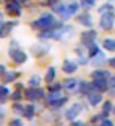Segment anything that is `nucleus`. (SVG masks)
<instances>
[{"instance_id":"1","label":"nucleus","mask_w":115,"mask_h":126,"mask_svg":"<svg viewBox=\"0 0 115 126\" xmlns=\"http://www.w3.org/2000/svg\"><path fill=\"white\" fill-rule=\"evenodd\" d=\"M56 22H57V20H56L53 13H42L37 20H34V21L30 24V26L36 30L41 32V30H46V29L53 28L56 25Z\"/></svg>"},{"instance_id":"2","label":"nucleus","mask_w":115,"mask_h":126,"mask_svg":"<svg viewBox=\"0 0 115 126\" xmlns=\"http://www.w3.org/2000/svg\"><path fill=\"white\" fill-rule=\"evenodd\" d=\"M9 57L16 64H23L28 61L27 53L17 46L16 41H12V46H9Z\"/></svg>"},{"instance_id":"3","label":"nucleus","mask_w":115,"mask_h":126,"mask_svg":"<svg viewBox=\"0 0 115 126\" xmlns=\"http://www.w3.org/2000/svg\"><path fill=\"white\" fill-rule=\"evenodd\" d=\"M25 98L28 101H37L41 97H45V91L44 88H40V87H29L28 89H25Z\"/></svg>"},{"instance_id":"4","label":"nucleus","mask_w":115,"mask_h":126,"mask_svg":"<svg viewBox=\"0 0 115 126\" xmlns=\"http://www.w3.org/2000/svg\"><path fill=\"white\" fill-rule=\"evenodd\" d=\"M115 24V13L114 12H105L99 20V26L105 30H111Z\"/></svg>"},{"instance_id":"5","label":"nucleus","mask_w":115,"mask_h":126,"mask_svg":"<svg viewBox=\"0 0 115 126\" xmlns=\"http://www.w3.org/2000/svg\"><path fill=\"white\" fill-rule=\"evenodd\" d=\"M5 13L9 16H21L23 13V8L19 0H9L5 1Z\"/></svg>"},{"instance_id":"6","label":"nucleus","mask_w":115,"mask_h":126,"mask_svg":"<svg viewBox=\"0 0 115 126\" xmlns=\"http://www.w3.org/2000/svg\"><path fill=\"white\" fill-rule=\"evenodd\" d=\"M19 21L12 20V21H1L0 22V38H5L9 35V33L13 30L15 26H17Z\"/></svg>"},{"instance_id":"7","label":"nucleus","mask_w":115,"mask_h":126,"mask_svg":"<svg viewBox=\"0 0 115 126\" xmlns=\"http://www.w3.org/2000/svg\"><path fill=\"white\" fill-rule=\"evenodd\" d=\"M81 110H82V104H81V102H75V104H73V106L67 109L66 113H65L66 120L74 121L75 118H77V116L79 114V112H81Z\"/></svg>"},{"instance_id":"8","label":"nucleus","mask_w":115,"mask_h":126,"mask_svg":"<svg viewBox=\"0 0 115 126\" xmlns=\"http://www.w3.org/2000/svg\"><path fill=\"white\" fill-rule=\"evenodd\" d=\"M97 32L95 30H85L82 32L81 34V39H82V43L86 46H89L90 43H93L95 39H97Z\"/></svg>"},{"instance_id":"9","label":"nucleus","mask_w":115,"mask_h":126,"mask_svg":"<svg viewBox=\"0 0 115 126\" xmlns=\"http://www.w3.org/2000/svg\"><path fill=\"white\" fill-rule=\"evenodd\" d=\"M77 21L81 24V25L86 26V28L93 26V17H91V15L89 13V12H83V13L78 15L77 16Z\"/></svg>"},{"instance_id":"10","label":"nucleus","mask_w":115,"mask_h":126,"mask_svg":"<svg viewBox=\"0 0 115 126\" xmlns=\"http://www.w3.org/2000/svg\"><path fill=\"white\" fill-rule=\"evenodd\" d=\"M109 85L110 84H109V81H107V79H97V78H94L93 83H91V87L95 88L97 91H101V92L109 89Z\"/></svg>"},{"instance_id":"11","label":"nucleus","mask_w":115,"mask_h":126,"mask_svg":"<svg viewBox=\"0 0 115 126\" xmlns=\"http://www.w3.org/2000/svg\"><path fill=\"white\" fill-rule=\"evenodd\" d=\"M78 68V63L71 61V59H65L63 61V64H62V71L66 74H73L74 71H77Z\"/></svg>"},{"instance_id":"12","label":"nucleus","mask_w":115,"mask_h":126,"mask_svg":"<svg viewBox=\"0 0 115 126\" xmlns=\"http://www.w3.org/2000/svg\"><path fill=\"white\" fill-rule=\"evenodd\" d=\"M78 8H79V4H78L77 1L70 3L69 5H67V8H66V12H65L63 15H61V17H62V18H69V17H71L74 13H77Z\"/></svg>"},{"instance_id":"13","label":"nucleus","mask_w":115,"mask_h":126,"mask_svg":"<svg viewBox=\"0 0 115 126\" xmlns=\"http://www.w3.org/2000/svg\"><path fill=\"white\" fill-rule=\"evenodd\" d=\"M19 76H20V72H19V71H12V72H7V71H5V72L3 74L1 81H3V84H8V83L15 81Z\"/></svg>"},{"instance_id":"14","label":"nucleus","mask_w":115,"mask_h":126,"mask_svg":"<svg viewBox=\"0 0 115 126\" xmlns=\"http://www.w3.org/2000/svg\"><path fill=\"white\" fill-rule=\"evenodd\" d=\"M36 113V105L34 104H28V105H24V109H23V116L27 118V120H32Z\"/></svg>"},{"instance_id":"15","label":"nucleus","mask_w":115,"mask_h":126,"mask_svg":"<svg viewBox=\"0 0 115 126\" xmlns=\"http://www.w3.org/2000/svg\"><path fill=\"white\" fill-rule=\"evenodd\" d=\"M91 64L93 66H97V67H101V66H103L106 63V57H105V54L103 53H99L97 54V55H94V57H91Z\"/></svg>"},{"instance_id":"16","label":"nucleus","mask_w":115,"mask_h":126,"mask_svg":"<svg viewBox=\"0 0 115 126\" xmlns=\"http://www.w3.org/2000/svg\"><path fill=\"white\" fill-rule=\"evenodd\" d=\"M91 76L94 78H97V79H109L111 76V72L109 70H102V68H98V70H95L91 72Z\"/></svg>"},{"instance_id":"17","label":"nucleus","mask_w":115,"mask_h":126,"mask_svg":"<svg viewBox=\"0 0 115 126\" xmlns=\"http://www.w3.org/2000/svg\"><path fill=\"white\" fill-rule=\"evenodd\" d=\"M50 8H52V11L54 12V13H57V15H63L66 12V8H67V5H65L61 0L59 1H57V3H54L53 5H50Z\"/></svg>"},{"instance_id":"18","label":"nucleus","mask_w":115,"mask_h":126,"mask_svg":"<svg viewBox=\"0 0 115 126\" xmlns=\"http://www.w3.org/2000/svg\"><path fill=\"white\" fill-rule=\"evenodd\" d=\"M11 94V91L5 85H0V105H4Z\"/></svg>"},{"instance_id":"19","label":"nucleus","mask_w":115,"mask_h":126,"mask_svg":"<svg viewBox=\"0 0 115 126\" xmlns=\"http://www.w3.org/2000/svg\"><path fill=\"white\" fill-rule=\"evenodd\" d=\"M62 87H63L65 89H67V91H73L75 87H78V81L75 80L74 78H67V79H65V80H63Z\"/></svg>"},{"instance_id":"20","label":"nucleus","mask_w":115,"mask_h":126,"mask_svg":"<svg viewBox=\"0 0 115 126\" xmlns=\"http://www.w3.org/2000/svg\"><path fill=\"white\" fill-rule=\"evenodd\" d=\"M56 75H57V70H56V67L50 66L49 68H48V71H46V75H45V78H44V80H45V83L49 84V83H52L54 80Z\"/></svg>"},{"instance_id":"21","label":"nucleus","mask_w":115,"mask_h":126,"mask_svg":"<svg viewBox=\"0 0 115 126\" xmlns=\"http://www.w3.org/2000/svg\"><path fill=\"white\" fill-rule=\"evenodd\" d=\"M102 101V94H99L97 92H90L89 93V102H90V105H98L99 102Z\"/></svg>"},{"instance_id":"22","label":"nucleus","mask_w":115,"mask_h":126,"mask_svg":"<svg viewBox=\"0 0 115 126\" xmlns=\"http://www.w3.org/2000/svg\"><path fill=\"white\" fill-rule=\"evenodd\" d=\"M102 45L107 51H115V39L114 38H105Z\"/></svg>"},{"instance_id":"23","label":"nucleus","mask_w":115,"mask_h":126,"mask_svg":"<svg viewBox=\"0 0 115 126\" xmlns=\"http://www.w3.org/2000/svg\"><path fill=\"white\" fill-rule=\"evenodd\" d=\"M67 102V97L66 96H59L58 98H56L52 102H49V105H52L53 108H61L62 105H65Z\"/></svg>"},{"instance_id":"24","label":"nucleus","mask_w":115,"mask_h":126,"mask_svg":"<svg viewBox=\"0 0 115 126\" xmlns=\"http://www.w3.org/2000/svg\"><path fill=\"white\" fill-rule=\"evenodd\" d=\"M78 87H79V92L81 93H87L89 94L90 92H91V84L90 83H87V81H81L78 84Z\"/></svg>"},{"instance_id":"25","label":"nucleus","mask_w":115,"mask_h":126,"mask_svg":"<svg viewBox=\"0 0 115 126\" xmlns=\"http://www.w3.org/2000/svg\"><path fill=\"white\" fill-rule=\"evenodd\" d=\"M87 51H89V57L91 58V57H94V55H97L99 51V47H98V45L95 42H93V43H90L89 46H87Z\"/></svg>"},{"instance_id":"26","label":"nucleus","mask_w":115,"mask_h":126,"mask_svg":"<svg viewBox=\"0 0 115 126\" xmlns=\"http://www.w3.org/2000/svg\"><path fill=\"white\" fill-rule=\"evenodd\" d=\"M111 109H113V104H111V101H106L105 104H103V106H102V116L107 117L110 114Z\"/></svg>"},{"instance_id":"27","label":"nucleus","mask_w":115,"mask_h":126,"mask_svg":"<svg viewBox=\"0 0 115 126\" xmlns=\"http://www.w3.org/2000/svg\"><path fill=\"white\" fill-rule=\"evenodd\" d=\"M98 12H99V13H105V12H114V7L111 5L110 3H105V4H102V5L98 8Z\"/></svg>"},{"instance_id":"28","label":"nucleus","mask_w":115,"mask_h":126,"mask_svg":"<svg viewBox=\"0 0 115 126\" xmlns=\"http://www.w3.org/2000/svg\"><path fill=\"white\" fill-rule=\"evenodd\" d=\"M28 84H29V87H38L41 84V78H40L38 75H33V76L29 79Z\"/></svg>"},{"instance_id":"29","label":"nucleus","mask_w":115,"mask_h":126,"mask_svg":"<svg viewBox=\"0 0 115 126\" xmlns=\"http://www.w3.org/2000/svg\"><path fill=\"white\" fill-rule=\"evenodd\" d=\"M9 97H11V100H12V101H21L23 93H21V91H20V89H16L13 93H11V94H9Z\"/></svg>"},{"instance_id":"30","label":"nucleus","mask_w":115,"mask_h":126,"mask_svg":"<svg viewBox=\"0 0 115 126\" xmlns=\"http://www.w3.org/2000/svg\"><path fill=\"white\" fill-rule=\"evenodd\" d=\"M23 109H24V105L21 104V102H19V101H15V104L12 105V110H13L16 114H21Z\"/></svg>"},{"instance_id":"31","label":"nucleus","mask_w":115,"mask_h":126,"mask_svg":"<svg viewBox=\"0 0 115 126\" xmlns=\"http://www.w3.org/2000/svg\"><path fill=\"white\" fill-rule=\"evenodd\" d=\"M59 96H61L59 91H53V92H50V94H48V96H46V101H48V104H49V102H52L53 100H56V98H58Z\"/></svg>"},{"instance_id":"32","label":"nucleus","mask_w":115,"mask_h":126,"mask_svg":"<svg viewBox=\"0 0 115 126\" xmlns=\"http://www.w3.org/2000/svg\"><path fill=\"white\" fill-rule=\"evenodd\" d=\"M48 88H49V91L50 92H53V91H59L62 88V83H49L48 84Z\"/></svg>"},{"instance_id":"33","label":"nucleus","mask_w":115,"mask_h":126,"mask_svg":"<svg viewBox=\"0 0 115 126\" xmlns=\"http://www.w3.org/2000/svg\"><path fill=\"white\" fill-rule=\"evenodd\" d=\"M81 3H82V7L87 8V7H91V5H93V4L95 3V0H81Z\"/></svg>"},{"instance_id":"34","label":"nucleus","mask_w":115,"mask_h":126,"mask_svg":"<svg viewBox=\"0 0 115 126\" xmlns=\"http://www.w3.org/2000/svg\"><path fill=\"white\" fill-rule=\"evenodd\" d=\"M11 125L13 126V125H19V126H23V121L20 120V118H15V120H12L11 121Z\"/></svg>"},{"instance_id":"35","label":"nucleus","mask_w":115,"mask_h":126,"mask_svg":"<svg viewBox=\"0 0 115 126\" xmlns=\"http://www.w3.org/2000/svg\"><path fill=\"white\" fill-rule=\"evenodd\" d=\"M109 84H110V87H111L113 89H115V75L110 76V83H109Z\"/></svg>"},{"instance_id":"36","label":"nucleus","mask_w":115,"mask_h":126,"mask_svg":"<svg viewBox=\"0 0 115 126\" xmlns=\"http://www.w3.org/2000/svg\"><path fill=\"white\" fill-rule=\"evenodd\" d=\"M101 125H113V121H110V120H103V121H101Z\"/></svg>"},{"instance_id":"37","label":"nucleus","mask_w":115,"mask_h":126,"mask_svg":"<svg viewBox=\"0 0 115 126\" xmlns=\"http://www.w3.org/2000/svg\"><path fill=\"white\" fill-rule=\"evenodd\" d=\"M7 71V68H5V66L4 64H0V76H3V74Z\"/></svg>"},{"instance_id":"38","label":"nucleus","mask_w":115,"mask_h":126,"mask_svg":"<svg viewBox=\"0 0 115 126\" xmlns=\"http://www.w3.org/2000/svg\"><path fill=\"white\" fill-rule=\"evenodd\" d=\"M109 64H110L111 67H114V68H115V57L109 59Z\"/></svg>"},{"instance_id":"39","label":"nucleus","mask_w":115,"mask_h":126,"mask_svg":"<svg viewBox=\"0 0 115 126\" xmlns=\"http://www.w3.org/2000/svg\"><path fill=\"white\" fill-rule=\"evenodd\" d=\"M73 122V125H83V122H81V121H71Z\"/></svg>"},{"instance_id":"40","label":"nucleus","mask_w":115,"mask_h":126,"mask_svg":"<svg viewBox=\"0 0 115 126\" xmlns=\"http://www.w3.org/2000/svg\"><path fill=\"white\" fill-rule=\"evenodd\" d=\"M23 83H17V84H16V88H17V89H20V88H23Z\"/></svg>"},{"instance_id":"41","label":"nucleus","mask_w":115,"mask_h":126,"mask_svg":"<svg viewBox=\"0 0 115 126\" xmlns=\"http://www.w3.org/2000/svg\"><path fill=\"white\" fill-rule=\"evenodd\" d=\"M3 18H4V15L1 13V12H0V22H1V21H3Z\"/></svg>"},{"instance_id":"42","label":"nucleus","mask_w":115,"mask_h":126,"mask_svg":"<svg viewBox=\"0 0 115 126\" xmlns=\"http://www.w3.org/2000/svg\"><path fill=\"white\" fill-rule=\"evenodd\" d=\"M19 1H20V3H27L28 0H19Z\"/></svg>"},{"instance_id":"43","label":"nucleus","mask_w":115,"mask_h":126,"mask_svg":"<svg viewBox=\"0 0 115 126\" xmlns=\"http://www.w3.org/2000/svg\"><path fill=\"white\" fill-rule=\"evenodd\" d=\"M3 1H9V0H3Z\"/></svg>"},{"instance_id":"44","label":"nucleus","mask_w":115,"mask_h":126,"mask_svg":"<svg viewBox=\"0 0 115 126\" xmlns=\"http://www.w3.org/2000/svg\"><path fill=\"white\" fill-rule=\"evenodd\" d=\"M113 110H114V113H115V106H114V109H113Z\"/></svg>"}]
</instances>
